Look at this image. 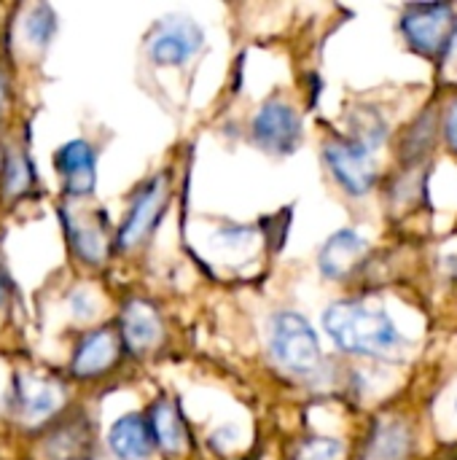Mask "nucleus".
<instances>
[{"label":"nucleus","mask_w":457,"mask_h":460,"mask_svg":"<svg viewBox=\"0 0 457 460\" xmlns=\"http://www.w3.org/2000/svg\"><path fill=\"white\" fill-rule=\"evenodd\" d=\"M323 326L329 337L347 353L372 356V358H393L407 350V340L396 329L393 318L361 302H334L323 313Z\"/></svg>","instance_id":"nucleus-1"},{"label":"nucleus","mask_w":457,"mask_h":460,"mask_svg":"<svg viewBox=\"0 0 457 460\" xmlns=\"http://www.w3.org/2000/svg\"><path fill=\"white\" fill-rule=\"evenodd\" d=\"M269 348L280 367L294 375H312L321 364V342L315 329L299 313H280L272 321Z\"/></svg>","instance_id":"nucleus-2"},{"label":"nucleus","mask_w":457,"mask_h":460,"mask_svg":"<svg viewBox=\"0 0 457 460\" xmlns=\"http://www.w3.org/2000/svg\"><path fill=\"white\" fill-rule=\"evenodd\" d=\"M65 404V388L38 372H16L11 380L8 410L16 423L38 429L59 415Z\"/></svg>","instance_id":"nucleus-3"},{"label":"nucleus","mask_w":457,"mask_h":460,"mask_svg":"<svg viewBox=\"0 0 457 460\" xmlns=\"http://www.w3.org/2000/svg\"><path fill=\"white\" fill-rule=\"evenodd\" d=\"M199 46H202V30L191 19L167 16L151 30L145 40V54L159 67H175L189 62L199 51Z\"/></svg>","instance_id":"nucleus-4"},{"label":"nucleus","mask_w":457,"mask_h":460,"mask_svg":"<svg viewBox=\"0 0 457 460\" xmlns=\"http://www.w3.org/2000/svg\"><path fill=\"white\" fill-rule=\"evenodd\" d=\"M250 132L256 146L267 154H294L302 140V119L288 102L269 100L256 111Z\"/></svg>","instance_id":"nucleus-5"},{"label":"nucleus","mask_w":457,"mask_h":460,"mask_svg":"<svg viewBox=\"0 0 457 460\" xmlns=\"http://www.w3.org/2000/svg\"><path fill=\"white\" fill-rule=\"evenodd\" d=\"M323 156H326L331 175L339 181V186L347 194L353 197L369 194V189L377 181V167H374L369 146L358 140H339V143H329L323 148Z\"/></svg>","instance_id":"nucleus-6"},{"label":"nucleus","mask_w":457,"mask_h":460,"mask_svg":"<svg viewBox=\"0 0 457 460\" xmlns=\"http://www.w3.org/2000/svg\"><path fill=\"white\" fill-rule=\"evenodd\" d=\"M54 172L70 199H83L94 194L97 186V151L89 140L75 137L62 143L51 156Z\"/></svg>","instance_id":"nucleus-7"},{"label":"nucleus","mask_w":457,"mask_h":460,"mask_svg":"<svg viewBox=\"0 0 457 460\" xmlns=\"http://www.w3.org/2000/svg\"><path fill=\"white\" fill-rule=\"evenodd\" d=\"M59 27V16L48 3H27V5H16L13 22H11V49L13 54H24V57H40L54 32Z\"/></svg>","instance_id":"nucleus-8"},{"label":"nucleus","mask_w":457,"mask_h":460,"mask_svg":"<svg viewBox=\"0 0 457 460\" xmlns=\"http://www.w3.org/2000/svg\"><path fill=\"white\" fill-rule=\"evenodd\" d=\"M407 40L428 54H439L450 49L453 40V8L439 5H412L401 22Z\"/></svg>","instance_id":"nucleus-9"},{"label":"nucleus","mask_w":457,"mask_h":460,"mask_svg":"<svg viewBox=\"0 0 457 460\" xmlns=\"http://www.w3.org/2000/svg\"><path fill=\"white\" fill-rule=\"evenodd\" d=\"M164 202H167V181H164V175H156L135 194V199L127 210V218L119 229V237H116L119 248L129 251V248L140 245L148 237V232L154 229V224L159 221Z\"/></svg>","instance_id":"nucleus-10"},{"label":"nucleus","mask_w":457,"mask_h":460,"mask_svg":"<svg viewBox=\"0 0 457 460\" xmlns=\"http://www.w3.org/2000/svg\"><path fill=\"white\" fill-rule=\"evenodd\" d=\"M62 226L70 251L83 264H100L108 253V229L102 213H81L73 208H62Z\"/></svg>","instance_id":"nucleus-11"},{"label":"nucleus","mask_w":457,"mask_h":460,"mask_svg":"<svg viewBox=\"0 0 457 460\" xmlns=\"http://www.w3.org/2000/svg\"><path fill=\"white\" fill-rule=\"evenodd\" d=\"M119 358V337L113 329H92L86 332L70 356V375L75 380H94L105 375Z\"/></svg>","instance_id":"nucleus-12"},{"label":"nucleus","mask_w":457,"mask_h":460,"mask_svg":"<svg viewBox=\"0 0 457 460\" xmlns=\"http://www.w3.org/2000/svg\"><path fill=\"white\" fill-rule=\"evenodd\" d=\"M35 186H38V167L30 159V154L16 143L3 146V154H0V202L11 208V205L22 202L24 197H30Z\"/></svg>","instance_id":"nucleus-13"},{"label":"nucleus","mask_w":457,"mask_h":460,"mask_svg":"<svg viewBox=\"0 0 457 460\" xmlns=\"http://www.w3.org/2000/svg\"><path fill=\"white\" fill-rule=\"evenodd\" d=\"M119 329H121L124 345L129 350H135V353H143V350H148V348H154L159 342V337H162V318H159V313L148 302L132 299L121 310Z\"/></svg>","instance_id":"nucleus-14"},{"label":"nucleus","mask_w":457,"mask_h":460,"mask_svg":"<svg viewBox=\"0 0 457 460\" xmlns=\"http://www.w3.org/2000/svg\"><path fill=\"white\" fill-rule=\"evenodd\" d=\"M151 426L143 415L127 412L108 431V447L119 460H145L151 456Z\"/></svg>","instance_id":"nucleus-15"},{"label":"nucleus","mask_w":457,"mask_h":460,"mask_svg":"<svg viewBox=\"0 0 457 460\" xmlns=\"http://www.w3.org/2000/svg\"><path fill=\"white\" fill-rule=\"evenodd\" d=\"M366 243L358 232L353 229H342L334 237H329V243L321 248V272L329 280H339L345 278L353 264L358 261V256L364 253Z\"/></svg>","instance_id":"nucleus-16"},{"label":"nucleus","mask_w":457,"mask_h":460,"mask_svg":"<svg viewBox=\"0 0 457 460\" xmlns=\"http://www.w3.org/2000/svg\"><path fill=\"white\" fill-rule=\"evenodd\" d=\"M86 447V426L78 420H67L43 434V458L46 460H78Z\"/></svg>","instance_id":"nucleus-17"},{"label":"nucleus","mask_w":457,"mask_h":460,"mask_svg":"<svg viewBox=\"0 0 457 460\" xmlns=\"http://www.w3.org/2000/svg\"><path fill=\"white\" fill-rule=\"evenodd\" d=\"M148 426H151V437L154 442L167 450V453H180L183 447V423L178 418V410L170 404V402H156L151 407V415H148Z\"/></svg>","instance_id":"nucleus-18"},{"label":"nucleus","mask_w":457,"mask_h":460,"mask_svg":"<svg viewBox=\"0 0 457 460\" xmlns=\"http://www.w3.org/2000/svg\"><path fill=\"white\" fill-rule=\"evenodd\" d=\"M409 447V434L401 423H388L377 431L372 445V460H401Z\"/></svg>","instance_id":"nucleus-19"},{"label":"nucleus","mask_w":457,"mask_h":460,"mask_svg":"<svg viewBox=\"0 0 457 460\" xmlns=\"http://www.w3.org/2000/svg\"><path fill=\"white\" fill-rule=\"evenodd\" d=\"M342 445L334 439H312L302 447V460H339Z\"/></svg>","instance_id":"nucleus-20"},{"label":"nucleus","mask_w":457,"mask_h":460,"mask_svg":"<svg viewBox=\"0 0 457 460\" xmlns=\"http://www.w3.org/2000/svg\"><path fill=\"white\" fill-rule=\"evenodd\" d=\"M70 307H73V313L81 318V321H86V318H92L94 315V310H97V305H94V299L86 294V291H75L73 296H70Z\"/></svg>","instance_id":"nucleus-21"},{"label":"nucleus","mask_w":457,"mask_h":460,"mask_svg":"<svg viewBox=\"0 0 457 460\" xmlns=\"http://www.w3.org/2000/svg\"><path fill=\"white\" fill-rule=\"evenodd\" d=\"M8 102H11V84H8V75L0 70V127L5 121V113H8Z\"/></svg>","instance_id":"nucleus-22"},{"label":"nucleus","mask_w":457,"mask_h":460,"mask_svg":"<svg viewBox=\"0 0 457 460\" xmlns=\"http://www.w3.org/2000/svg\"><path fill=\"white\" fill-rule=\"evenodd\" d=\"M444 129H447V140H450V146L457 151V100L450 105V111H447Z\"/></svg>","instance_id":"nucleus-23"},{"label":"nucleus","mask_w":457,"mask_h":460,"mask_svg":"<svg viewBox=\"0 0 457 460\" xmlns=\"http://www.w3.org/2000/svg\"><path fill=\"white\" fill-rule=\"evenodd\" d=\"M5 299H8V272H5L3 259H0V307L5 305Z\"/></svg>","instance_id":"nucleus-24"},{"label":"nucleus","mask_w":457,"mask_h":460,"mask_svg":"<svg viewBox=\"0 0 457 460\" xmlns=\"http://www.w3.org/2000/svg\"><path fill=\"white\" fill-rule=\"evenodd\" d=\"M453 407H455V412H457V391H455V402H453Z\"/></svg>","instance_id":"nucleus-25"}]
</instances>
